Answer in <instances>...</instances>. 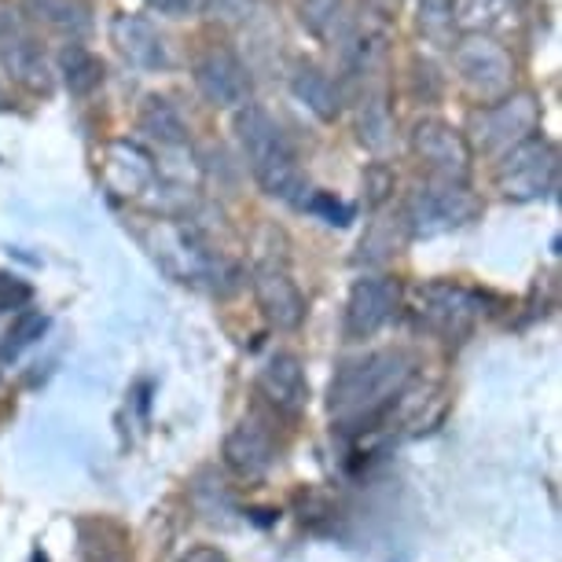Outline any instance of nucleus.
Segmentation results:
<instances>
[{"instance_id": "f257e3e1", "label": "nucleus", "mask_w": 562, "mask_h": 562, "mask_svg": "<svg viewBox=\"0 0 562 562\" xmlns=\"http://www.w3.org/2000/svg\"><path fill=\"white\" fill-rule=\"evenodd\" d=\"M412 371H416V357L405 349H375L360 360H349L327 386V408L342 427L379 419L408 386Z\"/></svg>"}, {"instance_id": "f03ea898", "label": "nucleus", "mask_w": 562, "mask_h": 562, "mask_svg": "<svg viewBox=\"0 0 562 562\" xmlns=\"http://www.w3.org/2000/svg\"><path fill=\"white\" fill-rule=\"evenodd\" d=\"M236 136L247 158L254 180L265 188V195L272 199H294L305 188L299 155H294L291 140L276 125V119L258 103H243L236 111Z\"/></svg>"}, {"instance_id": "7ed1b4c3", "label": "nucleus", "mask_w": 562, "mask_h": 562, "mask_svg": "<svg viewBox=\"0 0 562 562\" xmlns=\"http://www.w3.org/2000/svg\"><path fill=\"white\" fill-rule=\"evenodd\" d=\"M479 214H482V203L467 192V184L434 180V184H419L416 192L405 199L401 225L408 228V236L430 239V236H441V232L471 225Z\"/></svg>"}, {"instance_id": "20e7f679", "label": "nucleus", "mask_w": 562, "mask_h": 562, "mask_svg": "<svg viewBox=\"0 0 562 562\" xmlns=\"http://www.w3.org/2000/svg\"><path fill=\"white\" fill-rule=\"evenodd\" d=\"M559 184V151L544 136H526L515 147H507L496 166V188L512 203H533L548 199Z\"/></svg>"}, {"instance_id": "39448f33", "label": "nucleus", "mask_w": 562, "mask_h": 562, "mask_svg": "<svg viewBox=\"0 0 562 562\" xmlns=\"http://www.w3.org/2000/svg\"><path fill=\"white\" fill-rule=\"evenodd\" d=\"M452 67L456 78L463 81V89L482 103L507 97L515 85V63L501 41H493L490 34H467L452 48Z\"/></svg>"}, {"instance_id": "423d86ee", "label": "nucleus", "mask_w": 562, "mask_h": 562, "mask_svg": "<svg viewBox=\"0 0 562 562\" xmlns=\"http://www.w3.org/2000/svg\"><path fill=\"white\" fill-rule=\"evenodd\" d=\"M537 125H540V103L533 92H507V97L485 103L474 114L471 133H474V147L482 155H504L507 147L533 136Z\"/></svg>"}, {"instance_id": "0eeeda50", "label": "nucleus", "mask_w": 562, "mask_h": 562, "mask_svg": "<svg viewBox=\"0 0 562 562\" xmlns=\"http://www.w3.org/2000/svg\"><path fill=\"white\" fill-rule=\"evenodd\" d=\"M412 151L438 180L467 184L471 177V144L460 130H452L445 119H419L412 125Z\"/></svg>"}, {"instance_id": "6e6552de", "label": "nucleus", "mask_w": 562, "mask_h": 562, "mask_svg": "<svg viewBox=\"0 0 562 562\" xmlns=\"http://www.w3.org/2000/svg\"><path fill=\"white\" fill-rule=\"evenodd\" d=\"M195 89L214 108H243L250 100V70L228 45L206 48L192 67Z\"/></svg>"}, {"instance_id": "1a4fd4ad", "label": "nucleus", "mask_w": 562, "mask_h": 562, "mask_svg": "<svg viewBox=\"0 0 562 562\" xmlns=\"http://www.w3.org/2000/svg\"><path fill=\"white\" fill-rule=\"evenodd\" d=\"M397 302H401V288L390 276H364V280H357L353 291H349L346 321H342V331L349 342H360V338L375 335L379 327L397 313Z\"/></svg>"}, {"instance_id": "9d476101", "label": "nucleus", "mask_w": 562, "mask_h": 562, "mask_svg": "<svg viewBox=\"0 0 562 562\" xmlns=\"http://www.w3.org/2000/svg\"><path fill=\"white\" fill-rule=\"evenodd\" d=\"M254 299L258 310L265 313V321L280 331H294L305 321V294L299 291V283L291 280V272L276 261H261L250 276Z\"/></svg>"}, {"instance_id": "9b49d317", "label": "nucleus", "mask_w": 562, "mask_h": 562, "mask_svg": "<svg viewBox=\"0 0 562 562\" xmlns=\"http://www.w3.org/2000/svg\"><path fill=\"white\" fill-rule=\"evenodd\" d=\"M482 302L474 291L456 288V283H427L419 291V321L445 338H460L471 331Z\"/></svg>"}, {"instance_id": "f8f14e48", "label": "nucleus", "mask_w": 562, "mask_h": 562, "mask_svg": "<svg viewBox=\"0 0 562 562\" xmlns=\"http://www.w3.org/2000/svg\"><path fill=\"white\" fill-rule=\"evenodd\" d=\"M258 394L265 405H272L280 416L299 419L310 405V383H305V368L294 353H276L258 375Z\"/></svg>"}, {"instance_id": "ddd939ff", "label": "nucleus", "mask_w": 562, "mask_h": 562, "mask_svg": "<svg viewBox=\"0 0 562 562\" xmlns=\"http://www.w3.org/2000/svg\"><path fill=\"white\" fill-rule=\"evenodd\" d=\"M0 67L8 70V78L19 81L30 92L52 89V70L45 52H41L37 41L19 23H0Z\"/></svg>"}, {"instance_id": "4468645a", "label": "nucleus", "mask_w": 562, "mask_h": 562, "mask_svg": "<svg viewBox=\"0 0 562 562\" xmlns=\"http://www.w3.org/2000/svg\"><path fill=\"white\" fill-rule=\"evenodd\" d=\"M111 41H114V48L122 52V59L133 63L136 70H162V67H169L166 37L158 34L151 19L114 15L111 19Z\"/></svg>"}, {"instance_id": "2eb2a0df", "label": "nucleus", "mask_w": 562, "mask_h": 562, "mask_svg": "<svg viewBox=\"0 0 562 562\" xmlns=\"http://www.w3.org/2000/svg\"><path fill=\"white\" fill-rule=\"evenodd\" d=\"M225 456L228 471H236L239 479H261L265 471L276 463V445H272V434L254 419H243L236 430L225 438Z\"/></svg>"}, {"instance_id": "dca6fc26", "label": "nucleus", "mask_w": 562, "mask_h": 562, "mask_svg": "<svg viewBox=\"0 0 562 562\" xmlns=\"http://www.w3.org/2000/svg\"><path fill=\"white\" fill-rule=\"evenodd\" d=\"M291 92L321 122H335L338 114H342V89H338L321 67H313V63H302V67L291 74Z\"/></svg>"}, {"instance_id": "f3484780", "label": "nucleus", "mask_w": 562, "mask_h": 562, "mask_svg": "<svg viewBox=\"0 0 562 562\" xmlns=\"http://www.w3.org/2000/svg\"><path fill=\"white\" fill-rule=\"evenodd\" d=\"M23 12L37 26L63 37H81L92 26V12L85 0H23Z\"/></svg>"}, {"instance_id": "a211bd4d", "label": "nucleus", "mask_w": 562, "mask_h": 562, "mask_svg": "<svg viewBox=\"0 0 562 562\" xmlns=\"http://www.w3.org/2000/svg\"><path fill=\"white\" fill-rule=\"evenodd\" d=\"M357 140L375 155H383L394 144V111H390L383 89H371L357 100Z\"/></svg>"}, {"instance_id": "6ab92c4d", "label": "nucleus", "mask_w": 562, "mask_h": 562, "mask_svg": "<svg viewBox=\"0 0 562 562\" xmlns=\"http://www.w3.org/2000/svg\"><path fill=\"white\" fill-rule=\"evenodd\" d=\"M78 537H81L85 562H133L130 537H125V529L119 522L85 518V522H78Z\"/></svg>"}, {"instance_id": "aec40b11", "label": "nucleus", "mask_w": 562, "mask_h": 562, "mask_svg": "<svg viewBox=\"0 0 562 562\" xmlns=\"http://www.w3.org/2000/svg\"><path fill=\"white\" fill-rule=\"evenodd\" d=\"M140 133H147L151 140L162 147H180L188 144V125L180 119V111L166 97H147L140 108Z\"/></svg>"}, {"instance_id": "412c9836", "label": "nucleus", "mask_w": 562, "mask_h": 562, "mask_svg": "<svg viewBox=\"0 0 562 562\" xmlns=\"http://www.w3.org/2000/svg\"><path fill=\"white\" fill-rule=\"evenodd\" d=\"M59 74H63V85L70 89V97H89V92H97L103 85V63L81 45L63 48Z\"/></svg>"}, {"instance_id": "4be33fe9", "label": "nucleus", "mask_w": 562, "mask_h": 562, "mask_svg": "<svg viewBox=\"0 0 562 562\" xmlns=\"http://www.w3.org/2000/svg\"><path fill=\"white\" fill-rule=\"evenodd\" d=\"M512 15V0H452V23L467 34H493Z\"/></svg>"}, {"instance_id": "5701e85b", "label": "nucleus", "mask_w": 562, "mask_h": 562, "mask_svg": "<svg viewBox=\"0 0 562 562\" xmlns=\"http://www.w3.org/2000/svg\"><path fill=\"white\" fill-rule=\"evenodd\" d=\"M48 331V316L41 313V310H26V313H19L12 327H8V335H4V342H0V364H8V360H15L23 349H30L37 342L41 335Z\"/></svg>"}, {"instance_id": "b1692460", "label": "nucleus", "mask_w": 562, "mask_h": 562, "mask_svg": "<svg viewBox=\"0 0 562 562\" xmlns=\"http://www.w3.org/2000/svg\"><path fill=\"white\" fill-rule=\"evenodd\" d=\"M416 23L423 37L434 45H449L452 41V0H419L416 4Z\"/></svg>"}, {"instance_id": "393cba45", "label": "nucleus", "mask_w": 562, "mask_h": 562, "mask_svg": "<svg viewBox=\"0 0 562 562\" xmlns=\"http://www.w3.org/2000/svg\"><path fill=\"white\" fill-rule=\"evenodd\" d=\"M342 19V0H299V23L313 37H327Z\"/></svg>"}, {"instance_id": "a878e982", "label": "nucleus", "mask_w": 562, "mask_h": 562, "mask_svg": "<svg viewBox=\"0 0 562 562\" xmlns=\"http://www.w3.org/2000/svg\"><path fill=\"white\" fill-rule=\"evenodd\" d=\"M254 8H258V0H206V19L225 26H239L254 15Z\"/></svg>"}, {"instance_id": "bb28decb", "label": "nucleus", "mask_w": 562, "mask_h": 562, "mask_svg": "<svg viewBox=\"0 0 562 562\" xmlns=\"http://www.w3.org/2000/svg\"><path fill=\"white\" fill-rule=\"evenodd\" d=\"M364 184H368V203L371 206H383L386 195L394 192V173L383 169V166H371L368 177H364Z\"/></svg>"}, {"instance_id": "cd10ccee", "label": "nucleus", "mask_w": 562, "mask_h": 562, "mask_svg": "<svg viewBox=\"0 0 562 562\" xmlns=\"http://www.w3.org/2000/svg\"><path fill=\"white\" fill-rule=\"evenodd\" d=\"M310 210H316V214L327 217V225H349V210L342 203H335L331 195H313Z\"/></svg>"}, {"instance_id": "c85d7f7f", "label": "nucleus", "mask_w": 562, "mask_h": 562, "mask_svg": "<svg viewBox=\"0 0 562 562\" xmlns=\"http://www.w3.org/2000/svg\"><path fill=\"white\" fill-rule=\"evenodd\" d=\"M26 299H30V288H23V283L0 280V310H15V305H23Z\"/></svg>"}, {"instance_id": "c756f323", "label": "nucleus", "mask_w": 562, "mask_h": 562, "mask_svg": "<svg viewBox=\"0 0 562 562\" xmlns=\"http://www.w3.org/2000/svg\"><path fill=\"white\" fill-rule=\"evenodd\" d=\"M147 4H151L158 15H173V19H180V15L192 12L195 0H147Z\"/></svg>"}, {"instance_id": "7c9ffc66", "label": "nucleus", "mask_w": 562, "mask_h": 562, "mask_svg": "<svg viewBox=\"0 0 562 562\" xmlns=\"http://www.w3.org/2000/svg\"><path fill=\"white\" fill-rule=\"evenodd\" d=\"M180 562H228V559H225V551H221V548L199 544L192 551H184V555H180Z\"/></svg>"}, {"instance_id": "2f4dec72", "label": "nucleus", "mask_w": 562, "mask_h": 562, "mask_svg": "<svg viewBox=\"0 0 562 562\" xmlns=\"http://www.w3.org/2000/svg\"><path fill=\"white\" fill-rule=\"evenodd\" d=\"M30 562H48L45 555H41V551H34V555H30Z\"/></svg>"}]
</instances>
